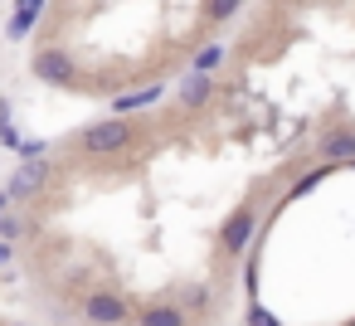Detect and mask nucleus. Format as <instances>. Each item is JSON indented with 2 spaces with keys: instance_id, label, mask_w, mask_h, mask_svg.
I'll use <instances>...</instances> for the list:
<instances>
[{
  "instance_id": "f257e3e1",
  "label": "nucleus",
  "mask_w": 355,
  "mask_h": 326,
  "mask_svg": "<svg viewBox=\"0 0 355 326\" xmlns=\"http://www.w3.org/2000/svg\"><path fill=\"white\" fill-rule=\"evenodd\" d=\"M78 146H83L88 156H112V151L132 146V122H122V112L107 117V122H93V127H83Z\"/></svg>"
},
{
  "instance_id": "ddd939ff",
  "label": "nucleus",
  "mask_w": 355,
  "mask_h": 326,
  "mask_svg": "<svg viewBox=\"0 0 355 326\" xmlns=\"http://www.w3.org/2000/svg\"><path fill=\"white\" fill-rule=\"evenodd\" d=\"M239 6H243V0H209V20H214V25H224V20H234V15H239Z\"/></svg>"
},
{
  "instance_id": "6ab92c4d",
  "label": "nucleus",
  "mask_w": 355,
  "mask_h": 326,
  "mask_svg": "<svg viewBox=\"0 0 355 326\" xmlns=\"http://www.w3.org/2000/svg\"><path fill=\"white\" fill-rule=\"evenodd\" d=\"M10 326H20V321H10Z\"/></svg>"
},
{
  "instance_id": "f3484780",
  "label": "nucleus",
  "mask_w": 355,
  "mask_h": 326,
  "mask_svg": "<svg viewBox=\"0 0 355 326\" xmlns=\"http://www.w3.org/2000/svg\"><path fill=\"white\" fill-rule=\"evenodd\" d=\"M10 205H15V195H10V190H0V209H10Z\"/></svg>"
},
{
  "instance_id": "39448f33",
  "label": "nucleus",
  "mask_w": 355,
  "mask_h": 326,
  "mask_svg": "<svg viewBox=\"0 0 355 326\" xmlns=\"http://www.w3.org/2000/svg\"><path fill=\"white\" fill-rule=\"evenodd\" d=\"M44 180H49V166H44L40 156H25V161H20V171L10 175V185H6V190H10L15 200H30Z\"/></svg>"
},
{
  "instance_id": "0eeeda50",
  "label": "nucleus",
  "mask_w": 355,
  "mask_h": 326,
  "mask_svg": "<svg viewBox=\"0 0 355 326\" xmlns=\"http://www.w3.org/2000/svg\"><path fill=\"white\" fill-rule=\"evenodd\" d=\"M321 161H355V132H326L321 137Z\"/></svg>"
},
{
  "instance_id": "a211bd4d",
  "label": "nucleus",
  "mask_w": 355,
  "mask_h": 326,
  "mask_svg": "<svg viewBox=\"0 0 355 326\" xmlns=\"http://www.w3.org/2000/svg\"><path fill=\"white\" fill-rule=\"evenodd\" d=\"M0 263H10V243L6 239H0Z\"/></svg>"
},
{
  "instance_id": "f03ea898",
  "label": "nucleus",
  "mask_w": 355,
  "mask_h": 326,
  "mask_svg": "<svg viewBox=\"0 0 355 326\" xmlns=\"http://www.w3.org/2000/svg\"><path fill=\"white\" fill-rule=\"evenodd\" d=\"M30 74H35L40 83H54V88H69V83H73V59H69L64 49H40V54L30 59Z\"/></svg>"
},
{
  "instance_id": "2eb2a0df",
  "label": "nucleus",
  "mask_w": 355,
  "mask_h": 326,
  "mask_svg": "<svg viewBox=\"0 0 355 326\" xmlns=\"http://www.w3.org/2000/svg\"><path fill=\"white\" fill-rule=\"evenodd\" d=\"M15 229H20V224L10 219V209H0V239H15Z\"/></svg>"
},
{
  "instance_id": "9b49d317",
  "label": "nucleus",
  "mask_w": 355,
  "mask_h": 326,
  "mask_svg": "<svg viewBox=\"0 0 355 326\" xmlns=\"http://www.w3.org/2000/svg\"><path fill=\"white\" fill-rule=\"evenodd\" d=\"M224 64V44H205L200 54H195V74H214Z\"/></svg>"
},
{
  "instance_id": "dca6fc26",
  "label": "nucleus",
  "mask_w": 355,
  "mask_h": 326,
  "mask_svg": "<svg viewBox=\"0 0 355 326\" xmlns=\"http://www.w3.org/2000/svg\"><path fill=\"white\" fill-rule=\"evenodd\" d=\"M15 151H20V156H44V141H20Z\"/></svg>"
},
{
  "instance_id": "9d476101",
  "label": "nucleus",
  "mask_w": 355,
  "mask_h": 326,
  "mask_svg": "<svg viewBox=\"0 0 355 326\" xmlns=\"http://www.w3.org/2000/svg\"><path fill=\"white\" fill-rule=\"evenodd\" d=\"M137 321L141 326H185V311L180 307H146Z\"/></svg>"
},
{
  "instance_id": "f8f14e48",
  "label": "nucleus",
  "mask_w": 355,
  "mask_h": 326,
  "mask_svg": "<svg viewBox=\"0 0 355 326\" xmlns=\"http://www.w3.org/2000/svg\"><path fill=\"white\" fill-rule=\"evenodd\" d=\"M0 141H6L10 151L20 146V132H15V117H10V103H0Z\"/></svg>"
},
{
  "instance_id": "7ed1b4c3",
  "label": "nucleus",
  "mask_w": 355,
  "mask_h": 326,
  "mask_svg": "<svg viewBox=\"0 0 355 326\" xmlns=\"http://www.w3.org/2000/svg\"><path fill=\"white\" fill-rule=\"evenodd\" d=\"M253 224H258L253 205H239V209L224 219V229H219V243H224V253H243V248H248V239H253Z\"/></svg>"
},
{
  "instance_id": "20e7f679",
  "label": "nucleus",
  "mask_w": 355,
  "mask_h": 326,
  "mask_svg": "<svg viewBox=\"0 0 355 326\" xmlns=\"http://www.w3.org/2000/svg\"><path fill=\"white\" fill-rule=\"evenodd\" d=\"M83 316H88L93 326H117V321H127V302H122L117 292H93V297L83 302Z\"/></svg>"
},
{
  "instance_id": "1a4fd4ad",
  "label": "nucleus",
  "mask_w": 355,
  "mask_h": 326,
  "mask_svg": "<svg viewBox=\"0 0 355 326\" xmlns=\"http://www.w3.org/2000/svg\"><path fill=\"white\" fill-rule=\"evenodd\" d=\"M156 98H161V83H146V88H137V93H122V98H117L112 108H117V112L127 117V112H137V108H151Z\"/></svg>"
},
{
  "instance_id": "423d86ee",
  "label": "nucleus",
  "mask_w": 355,
  "mask_h": 326,
  "mask_svg": "<svg viewBox=\"0 0 355 326\" xmlns=\"http://www.w3.org/2000/svg\"><path fill=\"white\" fill-rule=\"evenodd\" d=\"M44 15V0H15V15H10V25H6V35L10 40H25L30 30H35V20Z\"/></svg>"
},
{
  "instance_id": "4468645a",
  "label": "nucleus",
  "mask_w": 355,
  "mask_h": 326,
  "mask_svg": "<svg viewBox=\"0 0 355 326\" xmlns=\"http://www.w3.org/2000/svg\"><path fill=\"white\" fill-rule=\"evenodd\" d=\"M248 326H282V321H277L268 307H248Z\"/></svg>"
},
{
  "instance_id": "6e6552de",
  "label": "nucleus",
  "mask_w": 355,
  "mask_h": 326,
  "mask_svg": "<svg viewBox=\"0 0 355 326\" xmlns=\"http://www.w3.org/2000/svg\"><path fill=\"white\" fill-rule=\"evenodd\" d=\"M209 93H214V78H209V74H190V78L180 83V103H185V108H205Z\"/></svg>"
}]
</instances>
